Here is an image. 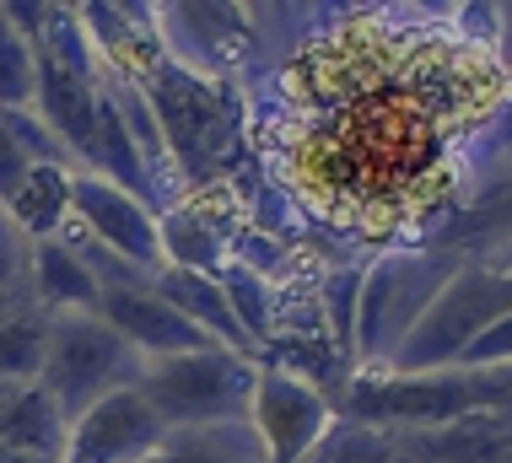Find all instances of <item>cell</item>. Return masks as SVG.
I'll list each match as a JSON object with an SVG mask.
<instances>
[{
	"mask_svg": "<svg viewBox=\"0 0 512 463\" xmlns=\"http://www.w3.org/2000/svg\"><path fill=\"white\" fill-rule=\"evenodd\" d=\"M426 270L421 264H383L378 275L362 286V297H356V318H362V345L367 356H378L383 345H389V329H394V340H405L410 324L426 313V291H410V280H421Z\"/></svg>",
	"mask_w": 512,
	"mask_h": 463,
	"instance_id": "12",
	"label": "cell"
},
{
	"mask_svg": "<svg viewBox=\"0 0 512 463\" xmlns=\"http://www.w3.org/2000/svg\"><path fill=\"white\" fill-rule=\"evenodd\" d=\"M157 297H168L178 313H184L189 324H200L205 334H227L221 345H232V350H243V345H248L243 324L232 318V307H227V291H221L216 280H205L200 270H173L168 280H162Z\"/></svg>",
	"mask_w": 512,
	"mask_h": 463,
	"instance_id": "15",
	"label": "cell"
},
{
	"mask_svg": "<svg viewBox=\"0 0 512 463\" xmlns=\"http://www.w3.org/2000/svg\"><path fill=\"white\" fill-rule=\"evenodd\" d=\"M168 248H173V259H184V270H205V264H216L221 254H216V237L211 232H200L189 216H173L168 221Z\"/></svg>",
	"mask_w": 512,
	"mask_h": 463,
	"instance_id": "21",
	"label": "cell"
},
{
	"mask_svg": "<svg viewBox=\"0 0 512 463\" xmlns=\"http://www.w3.org/2000/svg\"><path fill=\"white\" fill-rule=\"evenodd\" d=\"M44 350H49V318L38 307L0 318V383H38L44 372Z\"/></svg>",
	"mask_w": 512,
	"mask_h": 463,
	"instance_id": "18",
	"label": "cell"
},
{
	"mask_svg": "<svg viewBox=\"0 0 512 463\" xmlns=\"http://www.w3.org/2000/svg\"><path fill=\"white\" fill-rule=\"evenodd\" d=\"M33 81H38V54L22 27H11L6 6H0V108L27 114L33 108Z\"/></svg>",
	"mask_w": 512,
	"mask_h": 463,
	"instance_id": "19",
	"label": "cell"
},
{
	"mask_svg": "<svg viewBox=\"0 0 512 463\" xmlns=\"http://www.w3.org/2000/svg\"><path fill=\"white\" fill-rule=\"evenodd\" d=\"M98 297H103V280L92 275V264L76 254L71 243H33V302L38 313L54 318V313H98Z\"/></svg>",
	"mask_w": 512,
	"mask_h": 463,
	"instance_id": "13",
	"label": "cell"
},
{
	"mask_svg": "<svg viewBox=\"0 0 512 463\" xmlns=\"http://www.w3.org/2000/svg\"><path fill=\"white\" fill-rule=\"evenodd\" d=\"M38 54V81H33V103L44 114V130L71 146L76 157H92L98 151V103L103 97L92 92V81L81 76L76 65L54 60V54L33 49Z\"/></svg>",
	"mask_w": 512,
	"mask_h": 463,
	"instance_id": "11",
	"label": "cell"
},
{
	"mask_svg": "<svg viewBox=\"0 0 512 463\" xmlns=\"http://www.w3.org/2000/svg\"><path fill=\"white\" fill-rule=\"evenodd\" d=\"M130 377H135V350L98 313H54L49 318V350H44L38 388L60 404L65 420H76L87 404L124 388Z\"/></svg>",
	"mask_w": 512,
	"mask_h": 463,
	"instance_id": "2",
	"label": "cell"
},
{
	"mask_svg": "<svg viewBox=\"0 0 512 463\" xmlns=\"http://www.w3.org/2000/svg\"><path fill=\"white\" fill-rule=\"evenodd\" d=\"M6 216L17 221L33 243H44V237L71 216V178L60 173V162H38L33 173H27V184L17 189V200L6 205Z\"/></svg>",
	"mask_w": 512,
	"mask_h": 463,
	"instance_id": "17",
	"label": "cell"
},
{
	"mask_svg": "<svg viewBox=\"0 0 512 463\" xmlns=\"http://www.w3.org/2000/svg\"><path fill=\"white\" fill-rule=\"evenodd\" d=\"M71 216L87 221L103 237V248H114L124 264H157L162 254V237L146 210L135 205V194H124L119 184H108L98 173L71 178Z\"/></svg>",
	"mask_w": 512,
	"mask_h": 463,
	"instance_id": "9",
	"label": "cell"
},
{
	"mask_svg": "<svg viewBox=\"0 0 512 463\" xmlns=\"http://www.w3.org/2000/svg\"><path fill=\"white\" fill-rule=\"evenodd\" d=\"M17 394V383H0V410H6V399Z\"/></svg>",
	"mask_w": 512,
	"mask_h": 463,
	"instance_id": "26",
	"label": "cell"
},
{
	"mask_svg": "<svg viewBox=\"0 0 512 463\" xmlns=\"http://www.w3.org/2000/svg\"><path fill=\"white\" fill-rule=\"evenodd\" d=\"M496 394H502V383H480V377L405 372L383 377V383H362L351 394V410L362 420H459Z\"/></svg>",
	"mask_w": 512,
	"mask_h": 463,
	"instance_id": "6",
	"label": "cell"
},
{
	"mask_svg": "<svg viewBox=\"0 0 512 463\" xmlns=\"http://www.w3.org/2000/svg\"><path fill=\"white\" fill-rule=\"evenodd\" d=\"M65 431H71V420L60 415V404H54L38 383H22L17 394L6 399V410H0V442L17 447V453H27V458L60 463Z\"/></svg>",
	"mask_w": 512,
	"mask_h": 463,
	"instance_id": "14",
	"label": "cell"
},
{
	"mask_svg": "<svg viewBox=\"0 0 512 463\" xmlns=\"http://www.w3.org/2000/svg\"><path fill=\"white\" fill-rule=\"evenodd\" d=\"M248 404H254V437L265 447V463H297L329 426L324 399H318L308 383L281 377V372L254 377Z\"/></svg>",
	"mask_w": 512,
	"mask_h": 463,
	"instance_id": "7",
	"label": "cell"
},
{
	"mask_svg": "<svg viewBox=\"0 0 512 463\" xmlns=\"http://www.w3.org/2000/svg\"><path fill=\"white\" fill-rule=\"evenodd\" d=\"M502 103L480 49L356 17L286 70V178L324 221L389 232L459 178V146Z\"/></svg>",
	"mask_w": 512,
	"mask_h": 463,
	"instance_id": "1",
	"label": "cell"
},
{
	"mask_svg": "<svg viewBox=\"0 0 512 463\" xmlns=\"http://www.w3.org/2000/svg\"><path fill=\"white\" fill-rule=\"evenodd\" d=\"M98 318L108 329H119L130 350H151V356H189V350H211L216 340L200 324H189L184 313L157 297V291H135V286H103Z\"/></svg>",
	"mask_w": 512,
	"mask_h": 463,
	"instance_id": "8",
	"label": "cell"
},
{
	"mask_svg": "<svg viewBox=\"0 0 512 463\" xmlns=\"http://www.w3.org/2000/svg\"><path fill=\"white\" fill-rule=\"evenodd\" d=\"M33 167H38V162L27 157V151L17 146V135L0 124V210L17 200V189L27 184V173H33Z\"/></svg>",
	"mask_w": 512,
	"mask_h": 463,
	"instance_id": "22",
	"label": "cell"
},
{
	"mask_svg": "<svg viewBox=\"0 0 512 463\" xmlns=\"http://www.w3.org/2000/svg\"><path fill=\"white\" fill-rule=\"evenodd\" d=\"M356 297H362V280H356V275H340L335 286H329V318H335V334H340V340H351Z\"/></svg>",
	"mask_w": 512,
	"mask_h": 463,
	"instance_id": "24",
	"label": "cell"
},
{
	"mask_svg": "<svg viewBox=\"0 0 512 463\" xmlns=\"http://www.w3.org/2000/svg\"><path fill=\"white\" fill-rule=\"evenodd\" d=\"M33 302V237L0 210V318L27 313Z\"/></svg>",
	"mask_w": 512,
	"mask_h": 463,
	"instance_id": "20",
	"label": "cell"
},
{
	"mask_svg": "<svg viewBox=\"0 0 512 463\" xmlns=\"http://www.w3.org/2000/svg\"><path fill=\"white\" fill-rule=\"evenodd\" d=\"M0 463H49V458H27V453H17V447L0 442Z\"/></svg>",
	"mask_w": 512,
	"mask_h": 463,
	"instance_id": "25",
	"label": "cell"
},
{
	"mask_svg": "<svg viewBox=\"0 0 512 463\" xmlns=\"http://www.w3.org/2000/svg\"><path fill=\"white\" fill-rule=\"evenodd\" d=\"M507 356H512V313L502 318V324H491L480 340H469L459 361H469V367H475V361L480 367H496V361H507Z\"/></svg>",
	"mask_w": 512,
	"mask_h": 463,
	"instance_id": "23",
	"label": "cell"
},
{
	"mask_svg": "<svg viewBox=\"0 0 512 463\" xmlns=\"http://www.w3.org/2000/svg\"><path fill=\"white\" fill-rule=\"evenodd\" d=\"M254 372L232 350H189V356H162L141 377V394L157 410L162 426H216L221 415L243 410Z\"/></svg>",
	"mask_w": 512,
	"mask_h": 463,
	"instance_id": "3",
	"label": "cell"
},
{
	"mask_svg": "<svg viewBox=\"0 0 512 463\" xmlns=\"http://www.w3.org/2000/svg\"><path fill=\"white\" fill-rule=\"evenodd\" d=\"M146 463H265V447L238 426H189L178 437H162Z\"/></svg>",
	"mask_w": 512,
	"mask_h": 463,
	"instance_id": "16",
	"label": "cell"
},
{
	"mask_svg": "<svg viewBox=\"0 0 512 463\" xmlns=\"http://www.w3.org/2000/svg\"><path fill=\"white\" fill-rule=\"evenodd\" d=\"M162 437L168 426L157 420V410L135 388H114L71 420L60 463H146Z\"/></svg>",
	"mask_w": 512,
	"mask_h": 463,
	"instance_id": "5",
	"label": "cell"
},
{
	"mask_svg": "<svg viewBox=\"0 0 512 463\" xmlns=\"http://www.w3.org/2000/svg\"><path fill=\"white\" fill-rule=\"evenodd\" d=\"M512 313V275H459L442 297L426 302V313L410 324L394 361L405 372H437L442 361H459L469 340H480L491 324Z\"/></svg>",
	"mask_w": 512,
	"mask_h": 463,
	"instance_id": "4",
	"label": "cell"
},
{
	"mask_svg": "<svg viewBox=\"0 0 512 463\" xmlns=\"http://www.w3.org/2000/svg\"><path fill=\"white\" fill-rule=\"evenodd\" d=\"M151 103H157L168 140L184 151L189 167H205L221 151L227 135V114H221V97L195 76H173V70H151Z\"/></svg>",
	"mask_w": 512,
	"mask_h": 463,
	"instance_id": "10",
	"label": "cell"
}]
</instances>
